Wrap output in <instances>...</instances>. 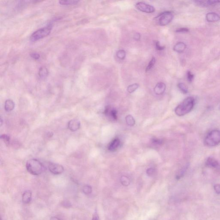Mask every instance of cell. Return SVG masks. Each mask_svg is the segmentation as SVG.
I'll list each match as a JSON object with an SVG mask.
<instances>
[{
  "label": "cell",
  "instance_id": "obj_18",
  "mask_svg": "<svg viewBox=\"0 0 220 220\" xmlns=\"http://www.w3.org/2000/svg\"><path fill=\"white\" fill-rule=\"evenodd\" d=\"M48 75V71L47 68L42 67L40 68L38 71V76L40 79H44L46 78Z\"/></svg>",
  "mask_w": 220,
  "mask_h": 220
},
{
  "label": "cell",
  "instance_id": "obj_27",
  "mask_svg": "<svg viewBox=\"0 0 220 220\" xmlns=\"http://www.w3.org/2000/svg\"><path fill=\"white\" fill-rule=\"evenodd\" d=\"M151 141L153 144L155 145H161L163 143V140L161 139H153L151 140Z\"/></svg>",
  "mask_w": 220,
  "mask_h": 220
},
{
  "label": "cell",
  "instance_id": "obj_35",
  "mask_svg": "<svg viewBox=\"0 0 220 220\" xmlns=\"http://www.w3.org/2000/svg\"><path fill=\"white\" fill-rule=\"evenodd\" d=\"M188 31H189V30L187 28H180V29H178L176 30V32H182V33H183V32H188Z\"/></svg>",
  "mask_w": 220,
  "mask_h": 220
},
{
  "label": "cell",
  "instance_id": "obj_8",
  "mask_svg": "<svg viewBox=\"0 0 220 220\" xmlns=\"http://www.w3.org/2000/svg\"><path fill=\"white\" fill-rule=\"evenodd\" d=\"M117 113L118 112L116 110L114 109H111L109 106H107L104 111V113L106 116H109L111 119L114 120H118Z\"/></svg>",
  "mask_w": 220,
  "mask_h": 220
},
{
  "label": "cell",
  "instance_id": "obj_14",
  "mask_svg": "<svg viewBox=\"0 0 220 220\" xmlns=\"http://www.w3.org/2000/svg\"><path fill=\"white\" fill-rule=\"evenodd\" d=\"M206 18L208 22L214 23L219 21L220 19V16L216 13L211 12L207 14Z\"/></svg>",
  "mask_w": 220,
  "mask_h": 220
},
{
  "label": "cell",
  "instance_id": "obj_2",
  "mask_svg": "<svg viewBox=\"0 0 220 220\" xmlns=\"http://www.w3.org/2000/svg\"><path fill=\"white\" fill-rule=\"evenodd\" d=\"M27 171L34 176L40 175L44 171V167L39 160L32 159L29 160L26 163Z\"/></svg>",
  "mask_w": 220,
  "mask_h": 220
},
{
  "label": "cell",
  "instance_id": "obj_31",
  "mask_svg": "<svg viewBox=\"0 0 220 220\" xmlns=\"http://www.w3.org/2000/svg\"><path fill=\"white\" fill-rule=\"evenodd\" d=\"M193 77H194L193 75V74H192L191 72H187V78L188 81L190 82H191L193 80Z\"/></svg>",
  "mask_w": 220,
  "mask_h": 220
},
{
  "label": "cell",
  "instance_id": "obj_15",
  "mask_svg": "<svg viewBox=\"0 0 220 220\" xmlns=\"http://www.w3.org/2000/svg\"><path fill=\"white\" fill-rule=\"evenodd\" d=\"M32 198V193L30 191H26L23 193L22 196V201L25 204H29L31 201Z\"/></svg>",
  "mask_w": 220,
  "mask_h": 220
},
{
  "label": "cell",
  "instance_id": "obj_12",
  "mask_svg": "<svg viewBox=\"0 0 220 220\" xmlns=\"http://www.w3.org/2000/svg\"><path fill=\"white\" fill-rule=\"evenodd\" d=\"M120 144V140L118 138H115L108 146V150L111 151H115L118 149Z\"/></svg>",
  "mask_w": 220,
  "mask_h": 220
},
{
  "label": "cell",
  "instance_id": "obj_23",
  "mask_svg": "<svg viewBox=\"0 0 220 220\" xmlns=\"http://www.w3.org/2000/svg\"><path fill=\"white\" fill-rule=\"evenodd\" d=\"M120 182H121V184L124 186H127L130 184V183L129 178L125 176H123L121 177Z\"/></svg>",
  "mask_w": 220,
  "mask_h": 220
},
{
  "label": "cell",
  "instance_id": "obj_4",
  "mask_svg": "<svg viewBox=\"0 0 220 220\" xmlns=\"http://www.w3.org/2000/svg\"><path fill=\"white\" fill-rule=\"evenodd\" d=\"M52 29V24H49L46 27L39 29L32 33L31 36V40L32 41H36L47 36L51 33Z\"/></svg>",
  "mask_w": 220,
  "mask_h": 220
},
{
  "label": "cell",
  "instance_id": "obj_34",
  "mask_svg": "<svg viewBox=\"0 0 220 220\" xmlns=\"http://www.w3.org/2000/svg\"><path fill=\"white\" fill-rule=\"evenodd\" d=\"M62 204L63 206L66 208H69L72 206L71 203L67 201H65L62 202Z\"/></svg>",
  "mask_w": 220,
  "mask_h": 220
},
{
  "label": "cell",
  "instance_id": "obj_24",
  "mask_svg": "<svg viewBox=\"0 0 220 220\" xmlns=\"http://www.w3.org/2000/svg\"><path fill=\"white\" fill-rule=\"evenodd\" d=\"M178 88L184 94H186L188 92V89L185 85L183 83H178Z\"/></svg>",
  "mask_w": 220,
  "mask_h": 220
},
{
  "label": "cell",
  "instance_id": "obj_37",
  "mask_svg": "<svg viewBox=\"0 0 220 220\" xmlns=\"http://www.w3.org/2000/svg\"><path fill=\"white\" fill-rule=\"evenodd\" d=\"M134 38V39H135L136 40H139L140 39V35L139 34H136L135 35Z\"/></svg>",
  "mask_w": 220,
  "mask_h": 220
},
{
  "label": "cell",
  "instance_id": "obj_36",
  "mask_svg": "<svg viewBox=\"0 0 220 220\" xmlns=\"http://www.w3.org/2000/svg\"><path fill=\"white\" fill-rule=\"evenodd\" d=\"M99 216L96 212H95L93 215L92 220H99Z\"/></svg>",
  "mask_w": 220,
  "mask_h": 220
},
{
  "label": "cell",
  "instance_id": "obj_10",
  "mask_svg": "<svg viewBox=\"0 0 220 220\" xmlns=\"http://www.w3.org/2000/svg\"><path fill=\"white\" fill-rule=\"evenodd\" d=\"M81 123L78 120H72L68 123V128L72 132H75L79 129Z\"/></svg>",
  "mask_w": 220,
  "mask_h": 220
},
{
  "label": "cell",
  "instance_id": "obj_25",
  "mask_svg": "<svg viewBox=\"0 0 220 220\" xmlns=\"http://www.w3.org/2000/svg\"><path fill=\"white\" fill-rule=\"evenodd\" d=\"M126 55V52L124 50H120L117 53V57L120 59H124L125 58Z\"/></svg>",
  "mask_w": 220,
  "mask_h": 220
},
{
  "label": "cell",
  "instance_id": "obj_40",
  "mask_svg": "<svg viewBox=\"0 0 220 220\" xmlns=\"http://www.w3.org/2000/svg\"><path fill=\"white\" fill-rule=\"evenodd\" d=\"M1 126L2 125V121L1 118Z\"/></svg>",
  "mask_w": 220,
  "mask_h": 220
},
{
  "label": "cell",
  "instance_id": "obj_39",
  "mask_svg": "<svg viewBox=\"0 0 220 220\" xmlns=\"http://www.w3.org/2000/svg\"><path fill=\"white\" fill-rule=\"evenodd\" d=\"M50 220H61L59 218H57V217H53L51 218Z\"/></svg>",
  "mask_w": 220,
  "mask_h": 220
},
{
  "label": "cell",
  "instance_id": "obj_19",
  "mask_svg": "<svg viewBox=\"0 0 220 220\" xmlns=\"http://www.w3.org/2000/svg\"><path fill=\"white\" fill-rule=\"evenodd\" d=\"M126 124L129 126H134L135 124V121L133 117L131 115H128L126 117Z\"/></svg>",
  "mask_w": 220,
  "mask_h": 220
},
{
  "label": "cell",
  "instance_id": "obj_26",
  "mask_svg": "<svg viewBox=\"0 0 220 220\" xmlns=\"http://www.w3.org/2000/svg\"><path fill=\"white\" fill-rule=\"evenodd\" d=\"M156 62V59L154 57H153L152 59H151L148 65V67L146 68V72H147L148 71H149L151 69V68L154 66V65Z\"/></svg>",
  "mask_w": 220,
  "mask_h": 220
},
{
  "label": "cell",
  "instance_id": "obj_5",
  "mask_svg": "<svg viewBox=\"0 0 220 220\" xmlns=\"http://www.w3.org/2000/svg\"><path fill=\"white\" fill-rule=\"evenodd\" d=\"M173 18V15L171 12L167 11L159 15L156 18L158 19V23L161 26L169 24Z\"/></svg>",
  "mask_w": 220,
  "mask_h": 220
},
{
  "label": "cell",
  "instance_id": "obj_29",
  "mask_svg": "<svg viewBox=\"0 0 220 220\" xmlns=\"http://www.w3.org/2000/svg\"><path fill=\"white\" fill-rule=\"evenodd\" d=\"M155 172V170L154 168H149L146 171L147 174L149 176H152L154 174Z\"/></svg>",
  "mask_w": 220,
  "mask_h": 220
},
{
  "label": "cell",
  "instance_id": "obj_32",
  "mask_svg": "<svg viewBox=\"0 0 220 220\" xmlns=\"http://www.w3.org/2000/svg\"><path fill=\"white\" fill-rule=\"evenodd\" d=\"M155 46L156 48L158 51H162V50H164V48H165V46H161L160 45V42L158 41L156 42Z\"/></svg>",
  "mask_w": 220,
  "mask_h": 220
},
{
  "label": "cell",
  "instance_id": "obj_28",
  "mask_svg": "<svg viewBox=\"0 0 220 220\" xmlns=\"http://www.w3.org/2000/svg\"><path fill=\"white\" fill-rule=\"evenodd\" d=\"M1 139L3 140L4 142L6 143H9L10 141V137L6 134L2 135L1 136Z\"/></svg>",
  "mask_w": 220,
  "mask_h": 220
},
{
  "label": "cell",
  "instance_id": "obj_22",
  "mask_svg": "<svg viewBox=\"0 0 220 220\" xmlns=\"http://www.w3.org/2000/svg\"><path fill=\"white\" fill-rule=\"evenodd\" d=\"M139 85L137 83H134L129 85L127 88V91L130 93L134 92L139 88Z\"/></svg>",
  "mask_w": 220,
  "mask_h": 220
},
{
  "label": "cell",
  "instance_id": "obj_17",
  "mask_svg": "<svg viewBox=\"0 0 220 220\" xmlns=\"http://www.w3.org/2000/svg\"><path fill=\"white\" fill-rule=\"evenodd\" d=\"M186 48V46L183 42H178L175 45L174 47V50L175 51L179 53L183 52Z\"/></svg>",
  "mask_w": 220,
  "mask_h": 220
},
{
  "label": "cell",
  "instance_id": "obj_42",
  "mask_svg": "<svg viewBox=\"0 0 220 220\" xmlns=\"http://www.w3.org/2000/svg\"><path fill=\"white\" fill-rule=\"evenodd\" d=\"M1 220H2V219H1Z\"/></svg>",
  "mask_w": 220,
  "mask_h": 220
},
{
  "label": "cell",
  "instance_id": "obj_9",
  "mask_svg": "<svg viewBox=\"0 0 220 220\" xmlns=\"http://www.w3.org/2000/svg\"><path fill=\"white\" fill-rule=\"evenodd\" d=\"M196 4L202 7H208L214 6L218 3H220V1L216 0H209V1H195Z\"/></svg>",
  "mask_w": 220,
  "mask_h": 220
},
{
  "label": "cell",
  "instance_id": "obj_3",
  "mask_svg": "<svg viewBox=\"0 0 220 220\" xmlns=\"http://www.w3.org/2000/svg\"><path fill=\"white\" fill-rule=\"evenodd\" d=\"M204 143L208 147H215L220 143V131L214 129L210 131L206 136Z\"/></svg>",
  "mask_w": 220,
  "mask_h": 220
},
{
  "label": "cell",
  "instance_id": "obj_30",
  "mask_svg": "<svg viewBox=\"0 0 220 220\" xmlns=\"http://www.w3.org/2000/svg\"><path fill=\"white\" fill-rule=\"evenodd\" d=\"M31 57L35 60H38L40 58V55L37 53H33L30 54Z\"/></svg>",
  "mask_w": 220,
  "mask_h": 220
},
{
  "label": "cell",
  "instance_id": "obj_38",
  "mask_svg": "<svg viewBox=\"0 0 220 220\" xmlns=\"http://www.w3.org/2000/svg\"><path fill=\"white\" fill-rule=\"evenodd\" d=\"M53 135V133H51V132H49V133H47V136H48V137H52Z\"/></svg>",
  "mask_w": 220,
  "mask_h": 220
},
{
  "label": "cell",
  "instance_id": "obj_21",
  "mask_svg": "<svg viewBox=\"0 0 220 220\" xmlns=\"http://www.w3.org/2000/svg\"><path fill=\"white\" fill-rule=\"evenodd\" d=\"M83 192L86 195H89L92 192V188L89 185H85L83 187Z\"/></svg>",
  "mask_w": 220,
  "mask_h": 220
},
{
  "label": "cell",
  "instance_id": "obj_33",
  "mask_svg": "<svg viewBox=\"0 0 220 220\" xmlns=\"http://www.w3.org/2000/svg\"><path fill=\"white\" fill-rule=\"evenodd\" d=\"M215 192L218 194H220V184H216L214 186Z\"/></svg>",
  "mask_w": 220,
  "mask_h": 220
},
{
  "label": "cell",
  "instance_id": "obj_6",
  "mask_svg": "<svg viewBox=\"0 0 220 220\" xmlns=\"http://www.w3.org/2000/svg\"><path fill=\"white\" fill-rule=\"evenodd\" d=\"M135 7L140 11L148 14L154 13L155 10L153 6L143 2L137 3L135 5Z\"/></svg>",
  "mask_w": 220,
  "mask_h": 220
},
{
  "label": "cell",
  "instance_id": "obj_7",
  "mask_svg": "<svg viewBox=\"0 0 220 220\" xmlns=\"http://www.w3.org/2000/svg\"><path fill=\"white\" fill-rule=\"evenodd\" d=\"M49 171L54 175H59L64 171V167L62 165L57 163H51L48 165Z\"/></svg>",
  "mask_w": 220,
  "mask_h": 220
},
{
  "label": "cell",
  "instance_id": "obj_11",
  "mask_svg": "<svg viewBox=\"0 0 220 220\" xmlns=\"http://www.w3.org/2000/svg\"><path fill=\"white\" fill-rule=\"evenodd\" d=\"M166 89V86L165 84L163 82H160L157 83L154 89L155 93L158 95H161L163 94Z\"/></svg>",
  "mask_w": 220,
  "mask_h": 220
},
{
  "label": "cell",
  "instance_id": "obj_41",
  "mask_svg": "<svg viewBox=\"0 0 220 220\" xmlns=\"http://www.w3.org/2000/svg\"><path fill=\"white\" fill-rule=\"evenodd\" d=\"M219 110H220V106H219Z\"/></svg>",
  "mask_w": 220,
  "mask_h": 220
},
{
  "label": "cell",
  "instance_id": "obj_13",
  "mask_svg": "<svg viewBox=\"0 0 220 220\" xmlns=\"http://www.w3.org/2000/svg\"><path fill=\"white\" fill-rule=\"evenodd\" d=\"M206 165L209 168H216L219 166V163L215 158L210 156L206 161Z\"/></svg>",
  "mask_w": 220,
  "mask_h": 220
},
{
  "label": "cell",
  "instance_id": "obj_20",
  "mask_svg": "<svg viewBox=\"0 0 220 220\" xmlns=\"http://www.w3.org/2000/svg\"><path fill=\"white\" fill-rule=\"evenodd\" d=\"M79 1H59V4L62 5H66V6H68V5H75L77 4L79 2Z\"/></svg>",
  "mask_w": 220,
  "mask_h": 220
},
{
  "label": "cell",
  "instance_id": "obj_16",
  "mask_svg": "<svg viewBox=\"0 0 220 220\" xmlns=\"http://www.w3.org/2000/svg\"><path fill=\"white\" fill-rule=\"evenodd\" d=\"M15 108V103L13 100L8 99L6 100L4 105V109L6 111L10 112L13 111Z\"/></svg>",
  "mask_w": 220,
  "mask_h": 220
},
{
  "label": "cell",
  "instance_id": "obj_1",
  "mask_svg": "<svg viewBox=\"0 0 220 220\" xmlns=\"http://www.w3.org/2000/svg\"><path fill=\"white\" fill-rule=\"evenodd\" d=\"M194 104L195 99L194 98L192 97H188L176 108L175 113L178 116H184L192 110Z\"/></svg>",
  "mask_w": 220,
  "mask_h": 220
}]
</instances>
